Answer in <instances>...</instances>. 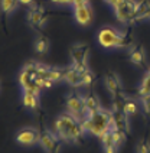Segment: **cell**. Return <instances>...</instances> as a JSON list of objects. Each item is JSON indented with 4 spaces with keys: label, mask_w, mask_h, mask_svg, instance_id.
Returning <instances> with one entry per match:
<instances>
[{
    "label": "cell",
    "mask_w": 150,
    "mask_h": 153,
    "mask_svg": "<svg viewBox=\"0 0 150 153\" xmlns=\"http://www.w3.org/2000/svg\"><path fill=\"white\" fill-rule=\"evenodd\" d=\"M19 0H0V12L3 16H7L19 7Z\"/></svg>",
    "instance_id": "obj_20"
},
{
    "label": "cell",
    "mask_w": 150,
    "mask_h": 153,
    "mask_svg": "<svg viewBox=\"0 0 150 153\" xmlns=\"http://www.w3.org/2000/svg\"><path fill=\"white\" fill-rule=\"evenodd\" d=\"M19 3L20 4H23V6H33V3H35V0H19Z\"/></svg>",
    "instance_id": "obj_26"
},
{
    "label": "cell",
    "mask_w": 150,
    "mask_h": 153,
    "mask_svg": "<svg viewBox=\"0 0 150 153\" xmlns=\"http://www.w3.org/2000/svg\"><path fill=\"white\" fill-rule=\"evenodd\" d=\"M0 91H1V82H0Z\"/></svg>",
    "instance_id": "obj_28"
},
{
    "label": "cell",
    "mask_w": 150,
    "mask_h": 153,
    "mask_svg": "<svg viewBox=\"0 0 150 153\" xmlns=\"http://www.w3.org/2000/svg\"><path fill=\"white\" fill-rule=\"evenodd\" d=\"M90 0H74V4L72 7H76V6H82V4H88Z\"/></svg>",
    "instance_id": "obj_25"
},
{
    "label": "cell",
    "mask_w": 150,
    "mask_h": 153,
    "mask_svg": "<svg viewBox=\"0 0 150 153\" xmlns=\"http://www.w3.org/2000/svg\"><path fill=\"white\" fill-rule=\"evenodd\" d=\"M97 41L105 49L130 48L133 45V30L131 27L125 30H117L111 26H104L97 33Z\"/></svg>",
    "instance_id": "obj_2"
},
{
    "label": "cell",
    "mask_w": 150,
    "mask_h": 153,
    "mask_svg": "<svg viewBox=\"0 0 150 153\" xmlns=\"http://www.w3.org/2000/svg\"><path fill=\"white\" fill-rule=\"evenodd\" d=\"M101 142H102V149H104V153H117L118 152V146L114 143L113 137H111V130L108 133L102 134L101 136Z\"/></svg>",
    "instance_id": "obj_18"
},
{
    "label": "cell",
    "mask_w": 150,
    "mask_h": 153,
    "mask_svg": "<svg viewBox=\"0 0 150 153\" xmlns=\"http://www.w3.org/2000/svg\"><path fill=\"white\" fill-rule=\"evenodd\" d=\"M62 145V140L55 131L50 130H45L41 133V139H39V146L45 153H58Z\"/></svg>",
    "instance_id": "obj_7"
},
{
    "label": "cell",
    "mask_w": 150,
    "mask_h": 153,
    "mask_svg": "<svg viewBox=\"0 0 150 153\" xmlns=\"http://www.w3.org/2000/svg\"><path fill=\"white\" fill-rule=\"evenodd\" d=\"M136 7H137L136 0H116V3L113 4L117 20L124 23V25L130 23V22H134Z\"/></svg>",
    "instance_id": "obj_4"
},
{
    "label": "cell",
    "mask_w": 150,
    "mask_h": 153,
    "mask_svg": "<svg viewBox=\"0 0 150 153\" xmlns=\"http://www.w3.org/2000/svg\"><path fill=\"white\" fill-rule=\"evenodd\" d=\"M65 81L71 87H81L82 84V76H81V72L75 68L74 65L68 67L67 72H65Z\"/></svg>",
    "instance_id": "obj_15"
},
{
    "label": "cell",
    "mask_w": 150,
    "mask_h": 153,
    "mask_svg": "<svg viewBox=\"0 0 150 153\" xmlns=\"http://www.w3.org/2000/svg\"><path fill=\"white\" fill-rule=\"evenodd\" d=\"M136 153H150V143L147 140H139L136 145Z\"/></svg>",
    "instance_id": "obj_23"
},
{
    "label": "cell",
    "mask_w": 150,
    "mask_h": 153,
    "mask_svg": "<svg viewBox=\"0 0 150 153\" xmlns=\"http://www.w3.org/2000/svg\"><path fill=\"white\" fill-rule=\"evenodd\" d=\"M65 108L69 114H72L75 117L81 120L85 113V97L79 93H72L67 97L65 101Z\"/></svg>",
    "instance_id": "obj_5"
},
{
    "label": "cell",
    "mask_w": 150,
    "mask_h": 153,
    "mask_svg": "<svg viewBox=\"0 0 150 153\" xmlns=\"http://www.w3.org/2000/svg\"><path fill=\"white\" fill-rule=\"evenodd\" d=\"M26 19L30 25L36 27L38 30H41V27L43 26V23L46 22V13H45V9L42 6H30V9L27 10L26 13Z\"/></svg>",
    "instance_id": "obj_9"
},
{
    "label": "cell",
    "mask_w": 150,
    "mask_h": 153,
    "mask_svg": "<svg viewBox=\"0 0 150 153\" xmlns=\"http://www.w3.org/2000/svg\"><path fill=\"white\" fill-rule=\"evenodd\" d=\"M65 72L67 68H58V67H49L48 72H46V78H49L53 82H59V81H65Z\"/></svg>",
    "instance_id": "obj_19"
},
{
    "label": "cell",
    "mask_w": 150,
    "mask_h": 153,
    "mask_svg": "<svg viewBox=\"0 0 150 153\" xmlns=\"http://www.w3.org/2000/svg\"><path fill=\"white\" fill-rule=\"evenodd\" d=\"M105 87H107V90L110 91V94L117 98V97H120L121 94H123V85H121V81H120V78L117 74L114 72H108L107 75H105Z\"/></svg>",
    "instance_id": "obj_12"
},
{
    "label": "cell",
    "mask_w": 150,
    "mask_h": 153,
    "mask_svg": "<svg viewBox=\"0 0 150 153\" xmlns=\"http://www.w3.org/2000/svg\"><path fill=\"white\" fill-rule=\"evenodd\" d=\"M90 55V46L87 43H75L71 48L72 65H87Z\"/></svg>",
    "instance_id": "obj_8"
},
{
    "label": "cell",
    "mask_w": 150,
    "mask_h": 153,
    "mask_svg": "<svg viewBox=\"0 0 150 153\" xmlns=\"http://www.w3.org/2000/svg\"><path fill=\"white\" fill-rule=\"evenodd\" d=\"M50 3L59 4V6H72L74 4V0H50Z\"/></svg>",
    "instance_id": "obj_24"
},
{
    "label": "cell",
    "mask_w": 150,
    "mask_h": 153,
    "mask_svg": "<svg viewBox=\"0 0 150 153\" xmlns=\"http://www.w3.org/2000/svg\"><path fill=\"white\" fill-rule=\"evenodd\" d=\"M53 127H55V133L64 143H72V145L79 143L82 140L84 134L87 133L82 126V121L78 117L69 114L68 111L59 114L56 117Z\"/></svg>",
    "instance_id": "obj_1"
},
{
    "label": "cell",
    "mask_w": 150,
    "mask_h": 153,
    "mask_svg": "<svg viewBox=\"0 0 150 153\" xmlns=\"http://www.w3.org/2000/svg\"><path fill=\"white\" fill-rule=\"evenodd\" d=\"M128 58L133 62V65L139 67V68H147V56H146V51L143 48L142 43H136L133 48L130 49Z\"/></svg>",
    "instance_id": "obj_11"
},
{
    "label": "cell",
    "mask_w": 150,
    "mask_h": 153,
    "mask_svg": "<svg viewBox=\"0 0 150 153\" xmlns=\"http://www.w3.org/2000/svg\"><path fill=\"white\" fill-rule=\"evenodd\" d=\"M101 108H102V104H101L100 98H98L95 94H91V95L85 97V113H84L82 119L91 117L92 114H95V113H97V111H100Z\"/></svg>",
    "instance_id": "obj_14"
},
{
    "label": "cell",
    "mask_w": 150,
    "mask_h": 153,
    "mask_svg": "<svg viewBox=\"0 0 150 153\" xmlns=\"http://www.w3.org/2000/svg\"><path fill=\"white\" fill-rule=\"evenodd\" d=\"M74 17H75V22L78 25L81 26H90L92 23V9L88 4H82V6H76L74 7Z\"/></svg>",
    "instance_id": "obj_10"
},
{
    "label": "cell",
    "mask_w": 150,
    "mask_h": 153,
    "mask_svg": "<svg viewBox=\"0 0 150 153\" xmlns=\"http://www.w3.org/2000/svg\"><path fill=\"white\" fill-rule=\"evenodd\" d=\"M146 17H150V1L149 0H140V1H137L134 22L143 20V19H146Z\"/></svg>",
    "instance_id": "obj_17"
},
{
    "label": "cell",
    "mask_w": 150,
    "mask_h": 153,
    "mask_svg": "<svg viewBox=\"0 0 150 153\" xmlns=\"http://www.w3.org/2000/svg\"><path fill=\"white\" fill-rule=\"evenodd\" d=\"M104 1H105V3H107V4H110V6H111V7H113V4H114V3H116V0H104Z\"/></svg>",
    "instance_id": "obj_27"
},
{
    "label": "cell",
    "mask_w": 150,
    "mask_h": 153,
    "mask_svg": "<svg viewBox=\"0 0 150 153\" xmlns=\"http://www.w3.org/2000/svg\"><path fill=\"white\" fill-rule=\"evenodd\" d=\"M22 104L23 107L30 111H38L41 108L39 95L36 93H32L29 90H22Z\"/></svg>",
    "instance_id": "obj_13"
},
{
    "label": "cell",
    "mask_w": 150,
    "mask_h": 153,
    "mask_svg": "<svg viewBox=\"0 0 150 153\" xmlns=\"http://www.w3.org/2000/svg\"><path fill=\"white\" fill-rule=\"evenodd\" d=\"M33 46H35V51L38 52V53L43 55V53H46V52L49 51V41L45 36H39V38H36Z\"/></svg>",
    "instance_id": "obj_21"
},
{
    "label": "cell",
    "mask_w": 150,
    "mask_h": 153,
    "mask_svg": "<svg viewBox=\"0 0 150 153\" xmlns=\"http://www.w3.org/2000/svg\"><path fill=\"white\" fill-rule=\"evenodd\" d=\"M39 139H41V133L35 127L20 128L15 136L16 143L19 146H23V147H32L35 145H39Z\"/></svg>",
    "instance_id": "obj_6"
},
{
    "label": "cell",
    "mask_w": 150,
    "mask_h": 153,
    "mask_svg": "<svg viewBox=\"0 0 150 153\" xmlns=\"http://www.w3.org/2000/svg\"><path fill=\"white\" fill-rule=\"evenodd\" d=\"M114 113V127L128 133V116L121 110H113Z\"/></svg>",
    "instance_id": "obj_16"
},
{
    "label": "cell",
    "mask_w": 150,
    "mask_h": 153,
    "mask_svg": "<svg viewBox=\"0 0 150 153\" xmlns=\"http://www.w3.org/2000/svg\"><path fill=\"white\" fill-rule=\"evenodd\" d=\"M81 121H82V126L87 133H91L98 137L108 133L110 130L116 128L114 127V113L113 110L104 108V107L100 111H97L95 114H92L91 117L82 119Z\"/></svg>",
    "instance_id": "obj_3"
},
{
    "label": "cell",
    "mask_w": 150,
    "mask_h": 153,
    "mask_svg": "<svg viewBox=\"0 0 150 153\" xmlns=\"http://www.w3.org/2000/svg\"><path fill=\"white\" fill-rule=\"evenodd\" d=\"M81 76H82V84H81V87H90L95 81V74L91 72L90 69L84 71L82 74H81Z\"/></svg>",
    "instance_id": "obj_22"
}]
</instances>
